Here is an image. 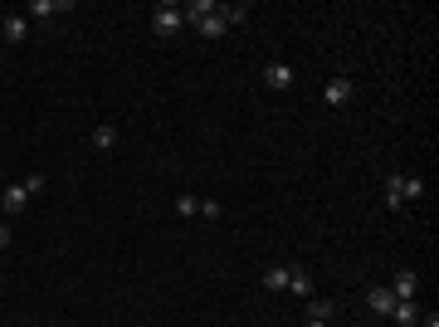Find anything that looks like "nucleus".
<instances>
[{
	"mask_svg": "<svg viewBox=\"0 0 439 327\" xmlns=\"http://www.w3.org/2000/svg\"><path fill=\"white\" fill-rule=\"evenodd\" d=\"M391 317H396L400 327H415V322H420V308H415V303H396V308H391Z\"/></svg>",
	"mask_w": 439,
	"mask_h": 327,
	"instance_id": "obj_10",
	"label": "nucleus"
},
{
	"mask_svg": "<svg viewBox=\"0 0 439 327\" xmlns=\"http://www.w3.org/2000/svg\"><path fill=\"white\" fill-rule=\"evenodd\" d=\"M25 34H30V20H25V15H6V39H10V44H20Z\"/></svg>",
	"mask_w": 439,
	"mask_h": 327,
	"instance_id": "obj_9",
	"label": "nucleus"
},
{
	"mask_svg": "<svg viewBox=\"0 0 439 327\" xmlns=\"http://www.w3.org/2000/svg\"><path fill=\"white\" fill-rule=\"evenodd\" d=\"M303 327H327V322L322 317H303Z\"/></svg>",
	"mask_w": 439,
	"mask_h": 327,
	"instance_id": "obj_21",
	"label": "nucleus"
},
{
	"mask_svg": "<svg viewBox=\"0 0 439 327\" xmlns=\"http://www.w3.org/2000/svg\"><path fill=\"white\" fill-rule=\"evenodd\" d=\"M352 98V78H327V88H322V103L327 107H342Z\"/></svg>",
	"mask_w": 439,
	"mask_h": 327,
	"instance_id": "obj_5",
	"label": "nucleus"
},
{
	"mask_svg": "<svg viewBox=\"0 0 439 327\" xmlns=\"http://www.w3.org/2000/svg\"><path fill=\"white\" fill-rule=\"evenodd\" d=\"M391 293H396V303H415V293H420V274H415V268H400L396 284H391Z\"/></svg>",
	"mask_w": 439,
	"mask_h": 327,
	"instance_id": "obj_4",
	"label": "nucleus"
},
{
	"mask_svg": "<svg viewBox=\"0 0 439 327\" xmlns=\"http://www.w3.org/2000/svg\"><path fill=\"white\" fill-rule=\"evenodd\" d=\"M264 83H268L273 93H283V88H293V83H298V74H293V64H283V59H273V64L264 69Z\"/></svg>",
	"mask_w": 439,
	"mask_h": 327,
	"instance_id": "obj_3",
	"label": "nucleus"
},
{
	"mask_svg": "<svg viewBox=\"0 0 439 327\" xmlns=\"http://www.w3.org/2000/svg\"><path fill=\"white\" fill-rule=\"evenodd\" d=\"M200 215H205V220H220V215H225V205H220V200H200Z\"/></svg>",
	"mask_w": 439,
	"mask_h": 327,
	"instance_id": "obj_17",
	"label": "nucleus"
},
{
	"mask_svg": "<svg viewBox=\"0 0 439 327\" xmlns=\"http://www.w3.org/2000/svg\"><path fill=\"white\" fill-rule=\"evenodd\" d=\"M113 137H118L113 127H93V147H113Z\"/></svg>",
	"mask_w": 439,
	"mask_h": 327,
	"instance_id": "obj_18",
	"label": "nucleus"
},
{
	"mask_svg": "<svg viewBox=\"0 0 439 327\" xmlns=\"http://www.w3.org/2000/svg\"><path fill=\"white\" fill-rule=\"evenodd\" d=\"M195 30L205 34V39H220L230 25H225V15H220V6H215V15H205V20H195Z\"/></svg>",
	"mask_w": 439,
	"mask_h": 327,
	"instance_id": "obj_7",
	"label": "nucleus"
},
{
	"mask_svg": "<svg viewBox=\"0 0 439 327\" xmlns=\"http://www.w3.org/2000/svg\"><path fill=\"white\" fill-rule=\"evenodd\" d=\"M64 6H69V0H34V6H30V15H39V20H44V15L64 10Z\"/></svg>",
	"mask_w": 439,
	"mask_h": 327,
	"instance_id": "obj_14",
	"label": "nucleus"
},
{
	"mask_svg": "<svg viewBox=\"0 0 439 327\" xmlns=\"http://www.w3.org/2000/svg\"><path fill=\"white\" fill-rule=\"evenodd\" d=\"M10 244V230H6V220H0V249H6Z\"/></svg>",
	"mask_w": 439,
	"mask_h": 327,
	"instance_id": "obj_20",
	"label": "nucleus"
},
{
	"mask_svg": "<svg viewBox=\"0 0 439 327\" xmlns=\"http://www.w3.org/2000/svg\"><path fill=\"white\" fill-rule=\"evenodd\" d=\"M420 196H425L420 176H405V171H391V176H386V205H391V210H400L405 200H420Z\"/></svg>",
	"mask_w": 439,
	"mask_h": 327,
	"instance_id": "obj_1",
	"label": "nucleus"
},
{
	"mask_svg": "<svg viewBox=\"0 0 439 327\" xmlns=\"http://www.w3.org/2000/svg\"><path fill=\"white\" fill-rule=\"evenodd\" d=\"M264 284H268V288H288V268H283V264H273L268 274H264Z\"/></svg>",
	"mask_w": 439,
	"mask_h": 327,
	"instance_id": "obj_15",
	"label": "nucleus"
},
{
	"mask_svg": "<svg viewBox=\"0 0 439 327\" xmlns=\"http://www.w3.org/2000/svg\"><path fill=\"white\" fill-rule=\"evenodd\" d=\"M186 25V10L181 6H156V15H151V30L156 34H176Z\"/></svg>",
	"mask_w": 439,
	"mask_h": 327,
	"instance_id": "obj_2",
	"label": "nucleus"
},
{
	"mask_svg": "<svg viewBox=\"0 0 439 327\" xmlns=\"http://www.w3.org/2000/svg\"><path fill=\"white\" fill-rule=\"evenodd\" d=\"M176 215H186V220H195V215H200V200L186 191V196H176Z\"/></svg>",
	"mask_w": 439,
	"mask_h": 327,
	"instance_id": "obj_13",
	"label": "nucleus"
},
{
	"mask_svg": "<svg viewBox=\"0 0 439 327\" xmlns=\"http://www.w3.org/2000/svg\"><path fill=\"white\" fill-rule=\"evenodd\" d=\"M220 15H225V25H244L249 20V6H220Z\"/></svg>",
	"mask_w": 439,
	"mask_h": 327,
	"instance_id": "obj_16",
	"label": "nucleus"
},
{
	"mask_svg": "<svg viewBox=\"0 0 439 327\" xmlns=\"http://www.w3.org/2000/svg\"><path fill=\"white\" fill-rule=\"evenodd\" d=\"M0 205H6V210H25V205H30V191H25V186H10Z\"/></svg>",
	"mask_w": 439,
	"mask_h": 327,
	"instance_id": "obj_12",
	"label": "nucleus"
},
{
	"mask_svg": "<svg viewBox=\"0 0 439 327\" xmlns=\"http://www.w3.org/2000/svg\"><path fill=\"white\" fill-rule=\"evenodd\" d=\"M366 308H371L376 317H391V308H396V293H391V288H366Z\"/></svg>",
	"mask_w": 439,
	"mask_h": 327,
	"instance_id": "obj_6",
	"label": "nucleus"
},
{
	"mask_svg": "<svg viewBox=\"0 0 439 327\" xmlns=\"http://www.w3.org/2000/svg\"><path fill=\"white\" fill-rule=\"evenodd\" d=\"M20 186H25V191H30V196H39V191H44V176H39V171H34V176H25V181H20Z\"/></svg>",
	"mask_w": 439,
	"mask_h": 327,
	"instance_id": "obj_19",
	"label": "nucleus"
},
{
	"mask_svg": "<svg viewBox=\"0 0 439 327\" xmlns=\"http://www.w3.org/2000/svg\"><path fill=\"white\" fill-rule=\"evenodd\" d=\"M332 313H337V303H332V298H308V317H322V322H327Z\"/></svg>",
	"mask_w": 439,
	"mask_h": 327,
	"instance_id": "obj_11",
	"label": "nucleus"
},
{
	"mask_svg": "<svg viewBox=\"0 0 439 327\" xmlns=\"http://www.w3.org/2000/svg\"><path fill=\"white\" fill-rule=\"evenodd\" d=\"M288 293H298V298H312V279L303 274V268H288Z\"/></svg>",
	"mask_w": 439,
	"mask_h": 327,
	"instance_id": "obj_8",
	"label": "nucleus"
}]
</instances>
